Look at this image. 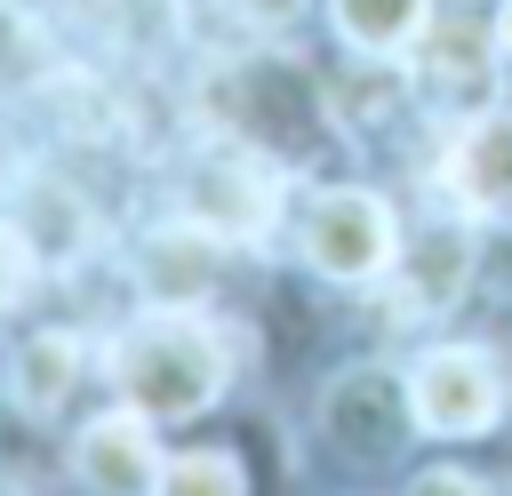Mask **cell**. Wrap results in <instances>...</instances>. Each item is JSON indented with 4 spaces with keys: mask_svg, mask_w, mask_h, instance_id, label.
<instances>
[{
    "mask_svg": "<svg viewBox=\"0 0 512 496\" xmlns=\"http://www.w3.org/2000/svg\"><path fill=\"white\" fill-rule=\"evenodd\" d=\"M112 384L128 392V408H144L152 424H184L200 408H216L224 392V344L208 320L176 312V304H152L144 320L120 328L112 344Z\"/></svg>",
    "mask_w": 512,
    "mask_h": 496,
    "instance_id": "cell-1",
    "label": "cell"
},
{
    "mask_svg": "<svg viewBox=\"0 0 512 496\" xmlns=\"http://www.w3.org/2000/svg\"><path fill=\"white\" fill-rule=\"evenodd\" d=\"M216 112L232 120L240 144H256L272 160H304L320 144V96H312V80L288 72V64H272V56L224 72L216 80Z\"/></svg>",
    "mask_w": 512,
    "mask_h": 496,
    "instance_id": "cell-2",
    "label": "cell"
},
{
    "mask_svg": "<svg viewBox=\"0 0 512 496\" xmlns=\"http://www.w3.org/2000/svg\"><path fill=\"white\" fill-rule=\"evenodd\" d=\"M272 208H280L272 152L224 136V144H208V152L184 160V216L208 224L216 240H264L272 232Z\"/></svg>",
    "mask_w": 512,
    "mask_h": 496,
    "instance_id": "cell-3",
    "label": "cell"
},
{
    "mask_svg": "<svg viewBox=\"0 0 512 496\" xmlns=\"http://www.w3.org/2000/svg\"><path fill=\"white\" fill-rule=\"evenodd\" d=\"M504 360L488 344H432L416 368H408V416L440 440H464V432H488L504 416Z\"/></svg>",
    "mask_w": 512,
    "mask_h": 496,
    "instance_id": "cell-4",
    "label": "cell"
},
{
    "mask_svg": "<svg viewBox=\"0 0 512 496\" xmlns=\"http://www.w3.org/2000/svg\"><path fill=\"white\" fill-rule=\"evenodd\" d=\"M304 264L312 272H328V280H376V272H392V256H400V232H392V208L376 200V192H360V184H336V192H320L312 208H304Z\"/></svg>",
    "mask_w": 512,
    "mask_h": 496,
    "instance_id": "cell-5",
    "label": "cell"
},
{
    "mask_svg": "<svg viewBox=\"0 0 512 496\" xmlns=\"http://www.w3.org/2000/svg\"><path fill=\"white\" fill-rule=\"evenodd\" d=\"M320 424H328V440L344 448V456H392L400 448V432L416 424L408 416V384H392L384 368H344L328 392H320Z\"/></svg>",
    "mask_w": 512,
    "mask_h": 496,
    "instance_id": "cell-6",
    "label": "cell"
},
{
    "mask_svg": "<svg viewBox=\"0 0 512 496\" xmlns=\"http://www.w3.org/2000/svg\"><path fill=\"white\" fill-rule=\"evenodd\" d=\"M72 472H80L96 496H152V488H160V440H152V416H144V408H112V416L80 424V440H72Z\"/></svg>",
    "mask_w": 512,
    "mask_h": 496,
    "instance_id": "cell-7",
    "label": "cell"
},
{
    "mask_svg": "<svg viewBox=\"0 0 512 496\" xmlns=\"http://www.w3.org/2000/svg\"><path fill=\"white\" fill-rule=\"evenodd\" d=\"M224 248L232 240H216L208 224H168V232H152L144 240V256H136V272H144V288H152V304H176V312H192V304H208V288H216V272H224Z\"/></svg>",
    "mask_w": 512,
    "mask_h": 496,
    "instance_id": "cell-8",
    "label": "cell"
},
{
    "mask_svg": "<svg viewBox=\"0 0 512 496\" xmlns=\"http://www.w3.org/2000/svg\"><path fill=\"white\" fill-rule=\"evenodd\" d=\"M472 280V240L456 224H432L416 232V248L400 256V288H392V312L400 320H440Z\"/></svg>",
    "mask_w": 512,
    "mask_h": 496,
    "instance_id": "cell-9",
    "label": "cell"
},
{
    "mask_svg": "<svg viewBox=\"0 0 512 496\" xmlns=\"http://www.w3.org/2000/svg\"><path fill=\"white\" fill-rule=\"evenodd\" d=\"M448 184L472 216H512V112H488L456 136V160H448Z\"/></svg>",
    "mask_w": 512,
    "mask_h": 496,
    "instance_id": "cell-10",
    "label": "cell"
},
{
    "mask_svg": "<svg viewBox=\"0 0 512 496\" xmlns=\"http://www.w3.org/2000/svg\"><path fill=\"white\" fill-rule=\"evenodd\" d=\"M336 8V32L360 48V56H400L424 40L432 24V0H328Z\"/></svg>",
    "mask_w": 512,
    "mask_h": 496,
    "instance_id": "cell-11",
    "label": "cell"
},
{
    "mask_svg": "<svg viewBox=\"0 0 512 496\" xmlns=\"http://www.w3.org/2000/svg\"><path fill=\"white\" fill-rule=\"evenodd\" d=\"M72 384H80V336H64V328H32V336L16 344V400H24L32 416H48Z\"/></svg>",
    "mask_w": 512,
    "mask_h": 496,
    "instance_id": "cell-12",
    "label": "cell"
},
{
    "mask_svg": "<svg viewBox=\"0 0 512 496\" xmlns=\"http://www.w3.org/2000/svg\"><path fill=\"white\" fill-rule=\"evenodd\" d=\"M424 72H432V88H440L448 104H480V96H488V40H480V24H472V16H448V24L432 32Z\"/></svg>",
    "mask_w": 512,
    "mask_h": 496,
    "instance_id": "cell-13",
    "label": "cell"
},
{
    "mask_svg": "<svg viewBox=\"0 0 512 496\" xmlns=\"http://www.w3.org/2000/svg\"><path fill=\"white\" fill-rule=\"evenodd\" d=\"M152 496H248V472L224 448H192V456H168L160 464V488Z\"/></svg>",
    "mask_w": 512,
    "mask_h": 496,
    "instance_id": "cell-14",
    "label": "cell"
},
{
    "mask_svg": "<svg viewBox=\"0 0 512 496\" xmlns=\"http://www.w3.org/2000/svg\"><path fill=\"white\" fill-rule=\"evenodd\" d=\"M40 64H48V32H40L16 0H0V88L40 80Z\"/></svg>",
    "mask_w": 512,
    "mask_h": 496,
    "instance_id": "cell-15",
    "label": "cell"
},
{
    "mask_svg": "<svg viewBox=\"0 0 512 496\" xmlns=\"http://www.w3.org/2000/svg\"><path fill=\"white\" fill-rule=\"evenodd\" d=\"M24 280H32V240L16 224H0V312L24 296Z\"/></svg>",
    "mask_w": 512,
    "mask_h": 496,
    "instance_id": "cell-16",
    "label": "cell"
},
{
    "mask_svg": "<svg viewBox=\"0 0 512 496\" xmlns=\"http://www.w3.org/2000/svg\"><path fill=\"white\" fill-rule=\"evenodd\" d=\"M408 496H488L472 472H456V464H432V472H416V488Z\"/></svg>",
    "mask_w": 512,
    "mask_h": 496,
    "instance_id": "cell-17",
    "label": "cell"
},
{
    "mask_svg": "<svg viewBox=\"0 0 512 496\" xmlns=\"http://www.w3.org/2000/svg\"><path fill=\"white\" fill-rule=\"evenodd\" d=\"M232 8H240L248 24H264V32H272V24H296V8H304V0H232Z\"/></svg>",
    "mask_w": 512,
    "mask_h": 496,
    "instance_id": "cell-18",
    "label": "cell"
},
{
    "mask_svg": "<svg viewBox=\"0 0 512 496\" xmlns=\"http://www.w3.org/2000/svg\"><path fill=\"white\" fill-rule=\"evenodd\" d=\"M496 48H504V56H512V0H504V8H496Z\"/></svg>",
    "mask_w": 512,
    "mask_h": 496,
    "instance_id": "cell-19",
    "label": "cell"
}]
</instances>
